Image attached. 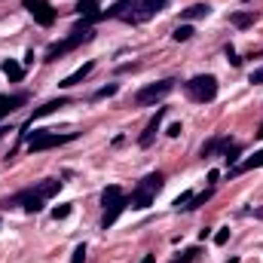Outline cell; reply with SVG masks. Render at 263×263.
<instances>
[{"mask_svg": "<svg viewBox=\"0 0 263 263\" xmlns=\"http://www.w3.org/2000/svg\"><path fill=\"white\" fill-rule=\"evenodd\" d=\"M92 67H95V62H86L83 67H77V70H73L70 77H65V80H62L59 86H62V89H70V86H77V83H83V80H86V77L92 73Z\"/></svg>", "mask_w": 263, "mask_h": 263, "instance_id": "10", "label": "cell"}, {"mask_svg": "<svg viewBox=\"0 0 263 263\" xmlns=\"http://www.w3.org/2000/svg\"><path fill=\"white\" fill-rule=\"evenodd\" d=\"M263 165V150H257L251 159H245L242 165H236V172H251V168H260Z\"/></svg>", "mask_w": 263, "mask_h": 263, "instance_id": "19", "label": "cell"}, {"mask_svg": "<svg viewBox=\"0 0 263 263\" xmlns=\"http://www.w3.org/2000/svg\"><path fill=\"white\" fill-rule=\"evenodd\" d=\"M59 190H62V181H43V184H37V187H34V193H37L40 199L55 196Z\"/></svg>", "mask_w": 263, "mask_h": 263, "instance_id": "17", "label": "cell"}, {"mask_svg": "<svg viewBox=\"0 0 263 263\" xmlns=\"http://www.w3.org/2000/svg\"><path fill=\"white\" fill-rule=\"evenodd\" d=\"M117 92H120V86H117V83H110V86H104V89H98V92H95V101H98V98H114Z\"/></svg>", "mask_w": 263, "mask_h": 263, "instance_id": "25", "label": "cell"}, {"mask_svg": "<svg viewBox=\"0 0 263 263\" xmlns=\"http://www.w3.org/2000/svg\"><path fill=\"white\" fill-rule=\"evenodd\" d=\"M165 6H168V0H141L144 18H153V15H159V12H162Z\"/></svg>", "mask_w": 263, "mask_h": 263, "instance_id": "16", "label": "cell"}, {"mask_svg": "<svg viewBox=\"0 0 263 263\" xmlns=\"http://www.w3.org/2000/svg\"><path fill=\"white\" fill-rule=\"evenodd\" d=\"M208 15H211V6H208V3H193L190 9H184V12H181V18H184V22H193V18H208Z\"/></svg>", "mask_w": 263, "mask_h": 263, "instance_id": "14", "label": "cell"}, {"mask_svg": "<svg viewBox=\"0 0 263 263\" xmlns=\"http://www.w3.org/2000/svg\"><path fill=\"white\" fill-rule=\"evenodd\" d=\"M138 187H144V190H150V193H159V190L165 187V178H162L159 172H153V175H147V178H144Z\"/></svg>", "mask_w": 263, "mask_h": 263, "instance_id": "15", "label": "cell"}, {"mask_svg": "<svg viewBox=\"0 0 263 263\" xmlns=\"http://www.w3.org/2000/svg\"><path fill=\"white\" fill-rule=\"evenodd\" d=\"M227 144H230L227 138H211V141H208V144L202 147V156H211V153H217V150H223Z\"/></svg>", "mask_w": 263, "mask_h": 263, "instance_id": "21", "label": "cell"}, {"mask_svg": "<svg viewBox=\"0 0 263 263\" xmlns=\"http://www.w3.org/2000/svg\"><path fill=\"white\" fill-rule=\"evenodd\" d=\"M73 138H77V132H70V135H59V132H37V135L28 141V150H31V153H40V150H49V147L67 144V141H73Z\"/></svg>", "mask_w": 263, "mask_h": 263, "instance_id": "6", "label": "cell"}, {"mask_svg": "<svg viewBox=\"0 0 263 263\" xmlns=\"http://www.w3.org/2000/svg\"><path fill=\"white\" fill-rule=\"evenodd\" d=\"M227 263H239V260H236V257H233V260H227Z\"/></svg>", "mask_w": 263, "mask_h": 263, "instance_id": "37", "label": "cell"}, {"mask_svg": "<svg viewBox=\"0 0 263 263\" xmlns=\"http://www.w3.org/2000/svg\"><path fill=\"white\" fill-rule=\"evenodd\" d=\"M251 83H254V86H260V83H263V67L251 70Z\"/></svg>", "mask_w": 263, "mask_h": 263, "instance_id": "31", "label": "cell"}, {"mask_svg": "<svg viewBox=\"0 0 263 263\" xmlns=\"http://www.w3.org/2000/svg\"><path fill=\"white\" fill-rule=\"evenodd\" d=\"M67 98H52V101H46V104H40V107H34V114L28 117V126H34V120H40V117H49V114H55L59 107H65ZM25 126V129H28Z\"/></svg>", "mask_w": 263, "mask_h": 263, "instance_id": "9", "label": "cell"}, {"mask_svg": "<svg viewBox=\"0 0 263 263\" xmlns=\"http://www.w3.org/2000/svg\"><path fill=\"white\" fill-rule=\"evenodd\" d=\"M77 12L83 15V22H95V18H101V12H98V0H80Z\"/></svg>", "mask_w": 263, "mask_h": 263, "instance_id": "12", "label": "cell"}, {"mask_svg": "<svg viewBox=\"0 0 263 263\" xmlns=\"http://www.w3.org/2000/svg\"><path fill=\"white\" fill-rule=\"evenodd\" d=\"M184 89H187V95H190L193 101L208 104V101L217 98V77H211V73H199V77H193V80L184 83Z\"/></svg>", "mask_w": 263, "mask_h": 263, "instance_id": "3", "label": "cell"}, {"mask_svg": "<svg viewBox=\"0 0 263 263\" xmlns=\"http://www.w3.org/2000/svg\"><path fill=\"white\" fill-rule=\"evenodd\" d=\"M70 263H86V245H77V248H73V257H70Z\"/></svg>", "mask_w": 263, "mask_h": 263, "instance_id": "28", "label": "cell"}, {"mask_svg": "<svg viewBox=\"0 0 263 263\" xmlns=\"http://www.w3.org/2000/svg\"><path fill=\"white\" fill-rule=\"evenodd\" d=\"M193 34H196V31H193L190 25H178V28H175V34H172V40H175V43H187Z\"/></svg>", "mask_w": 263, "mask_h": 263, "instance_id": "20", "label": "cell"}, {"mask_svg": "<svg viewBox=\"0 0 263 263\" xmlns=\"http://www.w3.org/2000/svg\"><path fill=\"white\" fill-rule=\"evenodd\" d=\"M254 217H260V220H263V205L257 208V211H254Z\"/></svg>", "mask_w": 263, "mask_h": 263, "instance_id": "34", "label": "cell"}, {"mask_svg": "<svg viewBox=\"0 0 263 263\" xmlns=\"http://www.w3.org/2000/svg\"><path fill=\"white\" fill-rule=\"evenodd\" d=\"M101 18H120V22H129V25L147 22L144 18V9H141V0H117L110 9L101 12Z\"/></svg>", "mask_w": 263, "mask_h": 263, "instance_id": "4", "label": "cell"}, {"mask_svg": "<svg viewBox=\"0 0 263 263\" xmlns=\"http://www.w3.org/2000/svg\"><path fill=\"white\" fill-rule=\"evenodd\" d=\"M141 263H156V257H153V254H147V257H141Z\"/></svg>", "mask_w": 263, "mask_h": 263, "instance_id": "33", "label": "cell"}, {"mask_svg": "<svg viewBox=\"0 0 263 263\" xmlns=\"http://www.w3.org/2000/svg\"><path fill=\"white\" fill-rule=\"evenodd\" d=\"M3 73H6L12 83H18V80L25 77V67L18 65V62H12V59H6V62H3Z\"/></svg>", "mask_w": 263, "mask_h": 263, "instance_id": "18", "label": "cell"}, {"mask_svg": "<svg viewBox=\"0 0 263 263\" xmlns=\"http://www.w3.org/2000/svg\"><path fill=\"white\" fill-rule=\"evenodd\" d=\"M223 52H227V59H230V65H233V67H239V65H242V59L236 55V49H233V46H227Z\"/></svg>", "mask_w": 263, "mask_h": 263, "instance_id": "29", "label": "cell"}, {"mask_svg": "<svg viewBox=\"0 0 263 263\" xmlns=\"http://www.w3.org/2000/svg\"><path fill=\"white\" fill-rule=\"evenodd\" d=\"M199 257H202V248H187V251H184V257H178L175 263H196Z\"/></svg>", "mask_w": 263, "mask_h": 263, "instance_id": "24", "label": "cell"}, {"mask_svg": "<svg viewBox=\"0 0 263 263\" xmlns=\"http://www.w3.org/2000/svg\"><path fill=\"white\" fill-rule=\"evenodd\" d=\"M233 25H236V28H248V25H254V12H233Z\"/></svg>", "mask_w": 263, "mask_h": 263, "instance_id": "22", "label": "cell"}, {"mask_svg": "<svg viewBox=\"0 0 263 263\" xmlns=\"http://www.w3.org/2000/svg\"><path fill=\"white\" fill-rule=\"evenodd\" d=\"M190 199H193V193H190V190H184V193H181V196L175 199V208H178V211H184V205H187V202H190Z\"/></svg>", "mask_w": 263, "mask_h": 263, "instance_id": "27", "label": "cell"}, {"mask_svg": "<svg viewBox=\"0 0 263 263\" xmlns=\"http://www.w3.org/2000/svg\"><path fill=\"white\" fill-rule=\"evenodd\" d=\"M92 34H95V31L89 28V22H83L80 28H73V31H70V37H67V40H62V43H52V46L46 49V62H59L62 55L73 52L80 43H89V40H92Z\"/></svg>", "mask_w": 263, "mask_h": 263, "instance_id": "1", "label": "cell"}, {"mask_svg": "<svg viewBox=\"0 0 263 263\" xmlns=\"http://www.w3.org/2000/svg\"><path fill=\"white\" fill-rule=\"evenodd\" d=\"M181 123H172V126H168V138H178V135H181Z\"/></svg>", "mask_w": 263, "mask_h": 263, "instance_id": "32", "label": "cell"}, {"mask_svg": "<svg viewBox=\"0 0 263 263\" xmlns=\"http://www.w3.org/2000/svg\"><path fill=\"white\" fill-rule=\"evenodd\" d=\"M162 117H165V107H159V110H156V117L147 123V129L141 132V138H138V147H144V150H147V147L153 144L156 132H159V126H162Z\"/></svg>", "mask_w": 263, "mask_h": 263, "instance_id": "8", "label": "cell"}, {"mask_svg": "<svg viewBox=\"0 0 263 263\" xmlns=\"http://www.w3.org/2000/svg\"><path fill=\"white\" fill-rule=\"evenodd\" d=\"M101 205H104L101 230H107V227H114V223H117V217L126 211V205H129V196H123V190H120V187H107V190L101 193Z\"/></svg>", "mask_w": 263, "mask_h": 263, "instance_id": "2", "label": "cell"}, {"mask_svg": "<svg viewBox=\"0 0 263 263\" xmlns=\"http://www.w3.org/2000/svg\"><path fill=\"white\" fill-rule=\"evenodd\" d=\"M22 6L34 15L37 25H43V28H52V25H55V9H52V3H46V0H25Z\"/></svg>", "mask_w": 263, "mask_h": 263, "instance_id": "7", "label": "cell"}, {"mask_svg": "<svg viewBox=\"0 0 263 263\" xmlns=\"http://www.w3.org/2000/svg\"><path fill=\"white\" fill-rule=\"evenodd\" d=\"M67 214H70V205H59V208H52V220H65Z\"/></svg>", "mask_w": 263, "mask_h": 263, "instance_id": "26", "label": "cell"}, {"mask_svg": "<svg viewBox=\"0 0 263 263\" xmlns=\"http://www.w3.org/2000/svg\"><path fill=\"white\" fill-rule=\"evenodd\" d=\"M208 199H211V190H205L202 196H193V199H190V202H187V205H184V211H196L199 205H205Z\"/></svg>", "mask_w": 263, "mask_h": 263, "instance_id": "23", "label": "cell"}, {"mask_svg": "<svg viewBox=\"0 0 263 263\" xmlns=\"http://www.w3.org/2000/svg\"><path fill=\"white\" fill-rule=\"evenodd\" d=\"M6 132H9V129H0V138H3V135H6Z\"/></svg>", "mask_w": 263, "mask_h": 263, "instance_id": "36", "label": "cell"}, {"mask_svg": "<svg viewBox=\"0 0 263 263\" xmlns=\"http://www.w3.org/2000/svg\"><path fill=\"white\" fill-rule=\"evenodd\" d=\"M254 135H257V138H263V123H260V129L254 132Z\"/></svg>", "mask_w": 263, "mask_h": 263, "instance_id": "35", "label": "cell"}, {"mask_svg": "<svg viewBox=\"0 0 263 263\" xmlns=\"http://www.w3.org/2000/svg\"><path fill=\"white\" fill-rule=\"evenodd\" d=\"M18 104H25V95H0V120L9 117Z\"/></svg>", "mask_w": 263, "mask_h": 263, "instance_id": "13", "label": "cell"}, {"mask_svg": "<svg viewBox=\"0 0 263 263\" xmlns=\"http://www.w3.org/2000/svg\"><path fill=\"white\" fill-rule=\"evenodd\" d=\"M172 89H175V80H159V83H150V86H144V89H138V92H135V104H138V107L159 104V101H162Z\"/></svg>", "mask_w": 263, "mask_h": 263, "instance_id": "5", "label": "cell"}, {"mask_svg": "<svg viewBox=\"0 0 263 263\" xmlns=\"http://www.w3.org/2000/svg\"><path fill=\"white\" fill-rule=\"evenodd\" d=\"M227 239H230V227H223V230H217V236H214V242H217V245H227Z\"/></svg>", "mask_w": 263, "mask_h": 263, "instance_id": "30", "label": "cell"}, {"mask_svg": "<svg viewBox=\"0 0 263 263\" xmlns=\"http://www.w3.org/2000/svg\"><path fill=\"white\" fill-rule=\"evenodd\" d=\"M153 199H156V193H150V190H144V187H135V193L129 196V205L132 208H150Z\"/></svg>", "mask_w": 263, "mask_h": 263, "instance_id": "11", "label": "cell"}]
</instances>
